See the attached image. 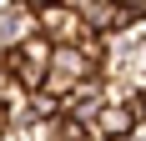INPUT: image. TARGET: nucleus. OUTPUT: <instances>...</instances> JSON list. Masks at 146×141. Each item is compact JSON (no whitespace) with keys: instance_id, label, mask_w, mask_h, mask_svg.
<instances>
[{"instance_id":"1","label":"nucleus","mask_w":146,"mask_h":141,"mask_svg":"<svg viewBox=\"0 0 146 141\" xmlns=\"http://www.w3.org/2000/svg\"><path fill=\"white\" fill-rule=\"evenodd\" d=\"M5 86H10V56L0 51V96H5Z\"/></svg>"}]
</instances>
